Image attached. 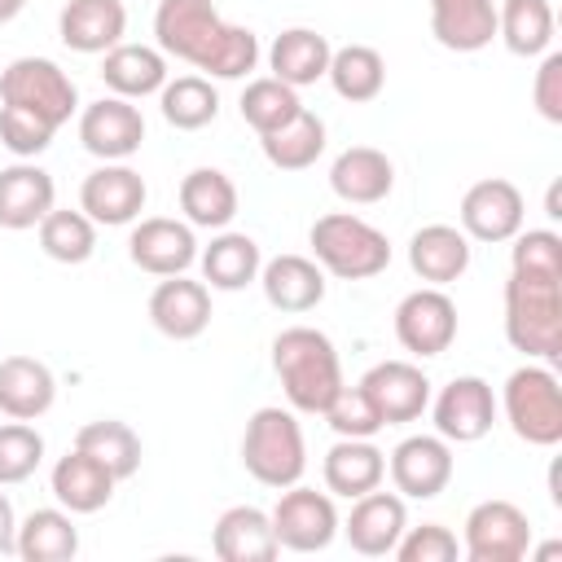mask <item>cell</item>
<instances>
[{"instance_id":"e575fe53","label":"cell","mask_w":562,"mask_h":562,"mask_svg":"<svg viewBox=\"0 0 562 562\" xmlns=\"http://www.w3.org/2000/svg\"><path fill=\"white\" fill-rule=\"evenodd\" d=\"M553 4L549 0H505L496 4V35L514 57H540L553 48Z\"/></svg>"},{"instance_id":"7bdbcfd3","label":"cell","mask_w":562,"mask_h":562,"mask_svg":"<svg viewBox=\"0 0 562 562\" xmlns=\"http://www.w3.org/2000/svg\"><path fill=\"white\" fill-rule=\"evenodd\" d=\"M321 417L329 422V430H334L338 439H373V435L386 426L360 382H356V386H342V391L329 400V408H325Z\"/></svg>"},{"instance_id":"4fadbf2b","label":"cell","mask_w":562,"mask_h":562,"mask_svg":"<svg viewBox=\"0 0 562 562\" xmlns=\"http://www.w3.org/2000/svg\"><path fill=\"white\" fill-rule=\"evenodd\" d=\"M127 259L149 277H180L198 263V237L189 220L149 215L136 220L127 233Z\"/></svg>"},{"instance_id":"9c48e42d","label":"cell","mask_w":562,"mask_h":562,"mask_svg":"<svg viewBox=\"0 0 562 562\" xmlns=\"http://www.w3.org/2000/svg\"><path fill=\"white\" fill-rule=\"evenodd\" d=\"M461 549L470 562H518L531 549V522L514 501H479L465 514Z\"/></svg>"},{"instance_id":"4316f807","label":"cell","mask_w":562,"mask_h":562,"mask_svg":"<svg viewBox=\"0 0 562 562\" xmlns=\"http://www.w3.org/2000/svg\"><path fill=\"white\" fill-rule=\"evenodd\" d=\"M408 268L426 285L461 281L465 268H470V237L457 224H422L408 237Z\"/></svg>"},{"instance_id":"603a6c76","label":"cell","mask_w":562,"mask_h":562,"mask_svg":"<svg viewBox=\"0 0 562 562\" xmlns=\"http://www.w3.org/2000/svg\"><path fill=\"white\" fill-rule=\"evenodd\" d=\"M211 549L220 562H272L281 553L272 518L259 505H233L211 527Z\"/></svg>"},{"instance_id":"52a82bcc","label":"cell","mask_w":562,"mask_h":562,"mask_svg":"<svg viewBox=\"0 0 562 562\" xmlns=\"http://www.w3.org/2000/svg\"><path fill=\"white\" fill-rule=\"evenodd\" d=\"M0 105L31 110L35 119L61 127L79 110V88L53 57H13L0 70Z\"/></svg>"},{"instance_id":"7402d4cb","label":"cell","mask_w":562,"mask_h":562,"mask_svg":"<svg viewBox=\"0 0 562 562\" xmlns=\"http://www.w3.org/2000/svg\"><path fill=\"white\" fill-rule=\"evenodd\" d=\"M329 189L347 206H373L395 189V162L373 145H347L329 167Z\"/></svg>"},{"instance_id":"44dd1931","label":"cell","mask_w":562,"mask_h":562,"mask_svg":"<svg viewBox=\"0 0 562 562\" xmlns=\"http://www.w3.org/2000/svg\"><path fill=\"white\" fill-rule=\"evenodd\" d=\"M53 202H57V184L35 158H18L0 171V228L9 233L35 228L53 211Z\"/></svg>"},{"instance_id":"83f0119b","label":"cell","mask_w":562,"mask_h":562,"mask_svg":"<svg viewBox=\"0 0 562 562\" xmlns=\"http://www.w3.org/2000/svg\"><path fill=\"white\" fill-rule=\"evenodd\" d=\"M430 35L448 53H479L496 40V0H430Z\"/></svg>"},{"instance_id":"cb8c5ba5","label":"cell","mask_w":562,"mask_h":562,"mask_svg":"<svg viewBox=\"0 0 562 562\" xmlns=\"http://www.w3.org/2000/svg\"><path fill=\"white\" fill-rule=\"evenodd\" d=\"M259 285H263V299L277 307V312H312L321 307L325 299V268L307 255H277L259 268Z\"/></svg>"},{"instance_id":"b9f144b4","label":"cell","mask_w":562,"mask_h":562,"mask_svg":"<svg viewBox=\"0 0 562 562\" xmlns=\"http://www.w3.org/2000/svg\"><path fill=\"white\" fill-rule=\"evenodd\" d=\"M44 461V435L31 422H4L0 426V487L26 483Z\"/></svg>"},{"instance_id":"c3c4849f","label":"cell","mask_w":562,"mask_h":562,"mask_svg":"<svg viewBox=\"0 0 562 562\" xmlns=\"http://www.w3.org/2000/svg\"><path fill=\"white\" fill-rule=\"evenodd\" d=\"M22 9H26V0H0V26H4V22H13Z\"/></svg>"},{"instance_id":"d6986e66","label":"cell","mask_w":562,"mask_h":562,"mask_svg":"<svg viewBox=\"0 0 562 562\" xmlns=\"http://www.w3.org/2000/svg\"><path fill=\"white\" fill-rule=\"evenodd\" d=\"M149 321L162 338L189 342L198 334H206L211 325V285L206 281H189L180 277H162L149 294Z\"/></svg>"},{"instance_id":"ffe728a7","label":"cell","mask_w":562,"mask_h":562,"mask_svg":"<svg viewBox=\"0 0 562 562\" xmlns=\"http://www.w3.org/2000/svg\"><path fill=\"white\" fill-rule=\"evenodd\" d=\"M127 31V4L123 0H66L57 13V35L70 53L97 57L123 44Z\"/></svg>"},{"instance_id":"d4e9b609","label":"cell","mask_w":562,"mask_h":562,"mask_svg":"<svg viewBox=\"0 0 562 562\" xmlns=\"http://www.w3.org/2000/svg\"><path fill=\"white\" fill-rule=\"evenodd\" d=\"M114 483L119 479L97 457H88L83 448H70L66 457H57V465L48 474V487H53L57 505L70 509V514H97V509H105L110 496H114Z\"/></svg>"},{"instance_id":"7dc6e473","label":"cell","mask_w":562,"mask_h":562,"mask_svg":"<svg viewBox=\"0 0 562 562\" xmlns=\"http://www.w3.org/2000/svg\"><path fill=\"white\" fill-rule=\"evenodd\" d=\"M0 553H18V514L4 492H0Z\"/></svg>"},{"instance_id":"bcb514c9","label":"cell","mask_w":562,"mask_h":562,"mask_svg":"<svg viewBox=\"0 0 562 562\" xmlns=\"http://www.w3.org/2000/svg\"><path fill=\"white\" fill-rule=\"evenodd\" d=\"M531 101L544 123H562V53H540V70L531 83Z\"/></svg>"},{"instance_id":"ba28073f","label":"cell","mask_w":562,"mask_h":562,"mask_svg":"<svg viewBox=\"0 0 562 562\" xmlns=\"http://www.w3.org/2000/svg\"><path fill=\"white\" fill-rule=\"evenodd\" d=\"M268 518H272L277 544L290 549V553H321L338 536L334 496L329 492H316V487H303V483L281 487V496H277V505H272Z\"/></svg>"},{"instance_id":"8992f818","label":"cell","mask_w":562,"mask_h":562,"mask_svg":"<svg viewBox=\"0 0 562 562\" xmlns=\"http://www.w3.org/2000/svg\"><path fill=\"white\" fill-rule=\"evenodd\" d=\"M501 408H505V422L509 430L531 443V448H553L562 443V386H558V373L549 364H522L505 378V391H501Z\"/></svg>"},{"instance_id":"ac0fdd59","label":"cell","mask_w":562,"mask_h":562,"mask_svg":"<svg viewBox=\"0 0 562 562\" xmlns=\"http://www.w3.org/2000/svg\"><path fill=\"white\" fill-rule=\"evenodd\" d=\"M360 386H364V395L373 400V408L382 413L386 426L417 422L430 408V378L413 360H382L360 378Z\"/></svg>"},{"instance_id":"f6af8a7d","label":"cell","mask_w":562,"mask_h":562,"mask_svg":"<svg viewBox=\"0 0 562 562\" xmlns=\"http://www.w3.org/2000/svg\"><path fill=\"white\" fill-rule=\"evenodd\" d=\"M461 544L443 522H422V527H404L395 558L400 562H457Z\"/></svg>"},{"instance_id":"f35d334b","label":"cell","mask_w":562,"mask_h":562,"mask_svg":"<svg viewBox=\"0 0 562 562\" xmlns=\"http://www.w3.org/2000/svg\"><path fill=\"white\" fill-rule=\"evenodd\" d=\"M158 110L176 132H202L220 114V92L206 75H176L162 83Z\"/></svg>"},{"instance_id":"2e32d148","label":"cell","mask_w":562,"mask_h":562,"mask_svg":"<svg viewBox=\"0 0 562 562\" xmlns=\"http://www.w3.org/2000/svg\"><path fill=\"white\" fill-rule=\"evenodd\" d=\"M430 413H435V435H443L448 443H479L496 422V395L483 378L461 373L435 395Z\"/></svg>"},{"instance_id":"d590c367","label":"cell","mask_w":562,"mask_h":562,"mask_svg":"<svg viewBox=\"0 0 562 562\" xmlns=\"http://www.w3.org/2000/svg\"><path fill=\"white\" fill-rule=\"evenodd\" d=\"M325 79L334 83V92L342 101L364 105L386 88V61H382V53L373 44H342V48L329 53Z\"/></svg>"},{"instance_id":"484cf974","label":"cell","mask_w":562,"mask_h":562,"mask_svg":"<svg viewBox=\"0 0 562 562\" xmlns=\"http://www.w3.org/2000/svg\"><path fill=\"white\" fill-rule=\"evenodd\" d=\"M57 378L35 356H4L0 360V413L13 422H35L53 408Z\"/></svg>"},{"instance_id":"277c9868","label":"cell","mask_w":562,"mask_h":562,"mask_svg":"<svg viewBox=\"0 0 562 562\" xmlns=\"http://www.w3.org/2000/svg\"><path fill=\"white\" fill-rule=\"evenodd\" d=\"M241 465L255 483L277 487V492L303 479L307 443H303V426H299L294 408L263 404L250 413V422L241 430Z\"/></svg>"},{"instance_id":"7c38bea8","label":"cell","mask_w":562,"mask_h":562,"mask_svg":"<svg viewBox=\"0 0 562 562\" xmlns=\"http://www.w3.org/2000/svg\"><path fill=\"white\" fill-rule=\"evenodd\" d=\"M145 198H149L145 176L136 167H127V162H101L79 184V211L92 224H105V228L136 224L140 211H145Z\"/></svg>"},{"instance_id":"3957f363","label":"cell","mask_w":562,"mask_h":562,"mask_svg":"<svg viewBox=\"0 0 562 562\" xmlns=\"http://www.w3.org/2000/svg\"><path fill=\"white\" fill-rule=\"evenodd\" d=\"M272 369L281 378V391H285L290 408L294 413H312V417H321L329 408V400L347 386L342 382L338 347L316 325H290V329H281L272 338Z\"/></svg>"},{"instance_id":"8d00e7d4","label":"cell","mask_w":562,"mask_h":562,"mask_svg":"<svg viewBox=\"0 0 562 562\" xmlns=\"http://www.w3.org/2000/svg\"><path fill=\"white\" fill-rule=\"evenodd\" d=\"M259 145H263V158L277 171H307L325 154V119L312 114V110H299L277 132H263Z\"/></svg>"},{"instance_id":"74e56055","label":"cell","mask_w":562,"mask_h":562,"mask_svg":"<svg viewBox=\"0 0 562 562\" xmlns=\"http://www.w3.org/2000/svg\"><path fill=\"white\" fill-rule=\"evenodd\" d=\"M75 448H83L88 457H97L119 483L140 470V435L127 422H119V417H97V422L79 426L75 430Z\"/></svg>"},{"instance_id":"5b68a950","label":"cell","mask_w":562,"mask_h":562,"mask_svg":"<svg viewBox=\"0 0 562 562\" xmlns=\"http://www.w3.org/2000/svg\"><path fill=\"white\" fill-rule=\"evenodd\" d=\"M307 246L312 259L338 277V281H369L378 272H386L391 263V241L382 228H373L369 220L351 215V211H329L307 228Z\"/></svg>"},{"instance_id":"60d3db41","label":"cell","mask_w":562,"mask_h":562,"mask_svg":"<svg viewBox=\"0 0 562 562\" xmlns=\"http://www.w3.org/2000/svg\"><path fill=\"white\" fill-rule=\"evenodd\" d=\"M237 110H241V119L263 136V132H277L281 123H290V119L303 110V101H299V88H290V83H281V79H272V75H263V79H250V83L241 88Z\"/></svg>"},{"instance_id":"681fc988","label":"cell","mask_w":562,"mask_h":562,"mask_svg":"<svg viewBox=\"0 0 562 562\" xmlns=\"http://www.w3.org/2000/svg\"><path fill=\"white\" fill-rule=\"evenodd\" d=\"M544 206H549V215H553V220H558V215H562V211H558V184H553V189H549V202H544Z\"/></svg>"},{"instance_id":"ab89813d","label":"cell","mask_w":562,"mask_h":562,"mask_svg":"<svg viewBox=\"0 0 562 562\" xmlns=\"http://www.w3.org/2000/svg\"><path fill=\"white\" fill-rule=\"evenodd\" d=\"M35 228H40V250L57 263H88L97 250V224L83 211L53 206Z\"/></svg>"},{"instance_id":"ee69618b","label":"cell","mask_w":562,"mask_h":562,"mask_svg":"<svg viewBox=\"0 0 562 562\" xmlns=\"http://www.w3.org/2000/svg\"><path fill=\"white\" fill-rule=\"evenodd\" d=\"M57 127L35 119L31 110H18V105H0V145L13 154V158H40L48 145H53Z\"/></svg>"},{"instance_id":"6da1fadb","label":"cell","mask_w":562,"mask_h":562,"mask_svg":"<svg viewBox=\"0 0 562 562\" xmlns=\"http://www.w3.org/2000/svg\"><path fill=\"white\" fill-rule=\"evenodd\" d=\"M509 241L505 338L527 360L553 369L562 360V237L553 228H527Z\"/></svg>"},{"instance_id":"5bb4252c","label":"cell","mask_w":562,"mask_h":562,"mask_svg":"<svg viewBox=\"0 0 562 562\" xmlns=\"http://www.w3.org/2000/svg\"><path fill=\"white\" fill-rule=\"evenodd\" d=\"M386 470H391V483H395L400 496H408V501H435L452 483V470H457L452 443L443 435H408V439H400L391 448Z\"/></svg>"},{"instance_id":"4dcf8cb0","label":"cell","mask_w":562,"mask_h":562,"mask_svg":"<svg viewBox=\"0 0 562 562\" xmlns=\"http://www.w3.org/2000/svg\"><path fill=\"white\" fill-rule=\"evenodd\" d=\"M198 263H202V281L211 290H246L250 281H259V268H263V255H259V241L250 233H233V228H220L211 237V246L198 250Z\"/></svg>"},{"instance_id":"9a60e30c","label":"cell","mask_w":562,"mask_h":562,"mask_svg":"<svg viewBox=\"0 0 562 562\" xmlns=\"http://www.w3.org/2000/svg\"><path fill=\"white\" fill-rule=\"evenodd\" d=\"M79 140L101 162H127L145 145V114L127 97H101L79 110Z\"/></svg>"},{"instance_id":"e0dca14e","label":"cell","mask_w":562,"mask_h":562,"mask_svg":"<svg viewBox=\"0 0 562 562\" xmlns=\"http://www.w3.org/2000/svg\"><path fill=\"white\" fill-rule=\"evenodd\" d=\"M404 527H408L404 496L400 492H382V487L356 496L347 522H338V531L347 536V544L360 558H386V553H395Z\"/></svg>"},{"instance_id":"836d02e7","label":"cell","mask_w":562,"mask_h":562,"mask_svg":"<svg viewBox=\"0 0 562 562\" xmlns=\"http://www.w3.org/2000/svg\"><path fill=\"white\" fill-rule=\"evenodd\" d=\"M79 553V527L70 509H31L18 522L22 562H70Z\"/></svg>"},{"instance_id":"1f68e13d","label":"cell","mask_w":562,"mask_h":562,"mask_svg":"<svg viewBox=\"0 0 562 562\" xmlns=\"http://www.w3.org/2000/svg\"><path fill=\"white\" fill-rule=\"evenodd\" d=\"M329 53H334V44H329L321 31H312V26H290V31H281V35L272 40L268 66H272V79L290 83V88H307V83L325 79Z\"/></svg>"},{"instance_id":"d6a6232c","label":"cell","mask_w":562,"mask_h":562,"mask_svg":"<svg viewBox=\"0 0 562 562\" xmlns=\"http://www.w3.org/2000/svg\"><path fill=\"white\" fill-rule=\"evenodd\" d=\"M241 198H237V184L220 171V167H193L184 180H180V211L193 228H228L233 215H237Z\"/></svg>"},{"instance_id":"f546056e","label":"cell","mask_w":562,"mask_h":562,"mask_svg":"<svg viewBox=\"0 0 562 562\" xmlns=\"http://www.w3.org/2000/svg\"><path fill=\"white\" fill-rule=\"evenodd\" d=\"M101 79L114 97H154L167 83V53L149 44H114L110 53H101Z\"/></svg>"},{"instance_id":"f1b7e54d","label":"cell","mask_w":562,"mask_h":562,"mask_svg":"<svg viewBox=\"0 0 562 562\" xmlns=\"http://www.w3.org/2000/svg\"><path fill=\"white\" fill-rule=\"evenodd\" d=\"M321 474H325L329 496L356 501V496L382 487V479H386V452H382L373 439H338V443L325 452Z\"/></svg>"},{"instance_id":"7a4b0ae2","label":"cell","mask_w":562,"mask_h":562,"mask_svg":"<svg viewBox=\"0 0 562 562\" xmlns=\"http://www.w3.org/2000/svg\"><path fill=\"white\" fill-rule=\"evenodd\" d=\"M154 40L167 57L206 70L211 79H246L259 66L255 31L224 22L215 0H158Z\"/></svg>"},{"instance_id":"8fae6325","label":"cell","mask_w":562,"mask_h":562,"mask_svg":"<svg viewBox=\"0 0 562 562\" xmlns=\"http://www.w3.org/2000/svg\"><path fill=\"white\" fill-rule=\"evenodd\" d=\"M461 233L470 241H509L514 233H522V215H527V202H522V189L505 176H487V180H474L461 198Z\"/></svg>"},{"instance_id":"30bf717a","label":"cell","mask_w":562,"mask_h":562,"mask_svg":"<svg viewBox=\"0 0 562 562\" xmlns=\"http://www.w3.org/2000/svg\"><path fill=\"white\" fill-rule=\"evenodd\" d=\"M395 338L417 360L443 356L457 338V303L443 294V285H422L400 299L395 307Z\"/></svg>"}]
</instances>
